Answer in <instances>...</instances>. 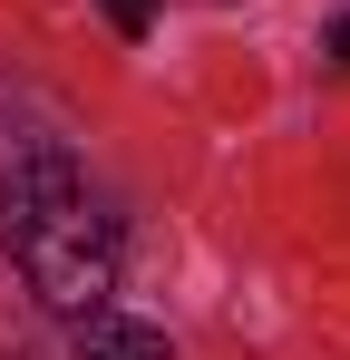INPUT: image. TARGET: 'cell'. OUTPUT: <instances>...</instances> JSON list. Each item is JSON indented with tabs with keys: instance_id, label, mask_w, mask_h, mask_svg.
<instances>
[{
	"instance_id": "2",
	"label": "cell",
	"mask_w": 350,
	"mask_h": 360,
	"mask_svg": "<svg viewBox=\"0 0 350 360\" xmlns=\"http://www.w3.org/2000/svg\"><path fill=\"white\" fill-rule=\"evenodd\" d=\"M58 195H78L68 146H49V136H20V146L0 156V224H10V214H39V205H58Z\"/></svg>"
},
{
	"instance_id": "5",
	"label": "cell",
	"mask_w": 350,
	"mask_h": 360,
	"mask_svg": "<svg viewBox=\"0 0 350 360\" xmlns=\"http://www.w3.org/2000/svg\"><path fill=\"white\" fill-rule=\"evenodd\" d=\"M321 49H331V68H350V20H331V39H321Z\"/></svg>"
},
{
	"instance_id": "4",
	"label": "cell",
	"mask_w": 350,
	"mask_h": 360,
	"mask_svg": "<svg viewBox=\"0 0 350 360\" xmlns=\"http://www.w3.org/2000/svg\"><path fill=\"white\" fill-rule=\"evenodd\" d=\"M98 10H108L117 39H146V30H156V0H98Z\"/></svg>"
},
{
	"instance_id": "1",
	"label": "cell",
	"mask_w": 350,
	"mask_h": 360,
	"mask_svg": "<svg viewBox=\"0 0 350 360\" xmlns=\"http://www.w3.org/2000/svg\"><path fill=\"white\" fill-rule=\"evenodd\" d=\"M0 243H10L20 283L49 302V311H68V321L108 311V292H117V224L88 214V195H58V205H39V214H10Z\"/></svg>"
},
{
	"instance_id": "3",
	"label": "cell",
	"mask_w": 350,
	"mask_h": 360,
	"mask_svg": "<svg viewBox=\"0 0 350 360\" xmlns=\"http://www.w3.org/2000/svg\"><path fill=\"white\" fill-rule=\"evenodd\" d=\"M78 360H175V351H166V331H146V321L88 311V321H78Z\"/></svg>"
}]
</instances>
